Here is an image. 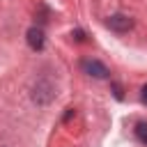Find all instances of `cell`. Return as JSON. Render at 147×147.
Instances as JSON below:
<instances>
[{
	"instance_id": "obj_1",
	"label": "cell",
	"mask_w": 147,
	"mask_h": 147,
	"mask_svg": "<svg viewBox=\"0 0 147 147\" xmlns=\"http://www.w3.org/2000/svg\"><path fill=\"white\" fill-rule=\"evenodd\" d=\"M80 69H83V74H87L92 78H108V74H110L108 67L103 62H99V60H83Z\"/></svg>"
},
{
	"instance_id": "obj_2",
	"label": "cell",
	"mask_w": 147,
	"mask_h": 147,
	"mask_svg": "<svg viewBox=\"0 0 147 147\" xmlns=\"http://www.w3.org/2000/svg\"><path fill=\"white\" fill-rule=\"evenodd\" d=\"M106 25H108L110 30H115V32H129V30L133 28V21H131L129 16H124V14H115V16H108Z\"/></svg>"
},
{
	"instance_id": "obj_3",
	"label": "cell",
	"mask_w": 147,
	"mask_h": 147,
	"mask_svg": "<svg viewBox=\"0 0 147 147\" xmlns=\"http://www.w3.org/2000/svg\"><path fill=\"white\" fill-rule=\"evenodd\" d=\"M44 32L39 30V28H30L28 30V44H30V48L32 51H41L44 48Z\"/></svg>"
},
{
	"instance_id": "obj_4",
	"label": "cell",
	"mask_w": 147,
	"mask_h": 147,
	"mask_svg": "<svg viewBox=\"0 0 147 147\" xmlns=\"http://www.w3.org/2000/svg\"><path fill=\"white\" fill-rule=\"evenodd\" d=\"M136 138L142 145H147V122H138L136 124Z\"/></svg>"
},
{
	"instance_id": "obj_5",
	"label": "cell",
	"mask_w": 147,
	"mask_h": 147,
	"mask_svg": "<svg viewBox=\"0 0 147 147\" xmlns=\"http://www.w3.org/2000/svg\"><path fill=\"white\" fill-rule=\"evenodd\" d=\"M140 96H142V103H147V85H142V94Z\"/></svg>"
}]
</instances>
